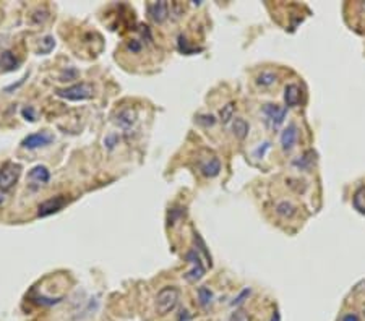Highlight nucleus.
<instances>
[{"instance_id": "1", "label": "nucleus", "mask_w": 365, "mask_h": 321, "mask_svg": "<svg viewBox=\"0 0 365 321\" xmlns=\"http://www.w3.org/2000/svg\"><path fill=\"white\" fill-rule=\"evenodd\" d=\"M179 300H180V290L176 286L162 287L156 295V311L161 316H166L177 308Z\"/></svg>"}, {"instance_id": "2", "label": "nucleus", "mask_w": 365, "mask_h": 321, "mask_svg": "<svg viewBox=\"0 0 365 321\" xmlns=\"http://www.w3.org/2000/svg\"><path fill=\"white\" fill-rule=\"evenodd\" d=\"M94 93V88L91 86L89 83H77V85H71L68 88H63V89H57L56 94L62 99H67V101H73V103H78V101H86L93 97Z\"/></svg>"}, {"instance_id": "3", "label": "nucleus", "mask_w": 365, "mask_h": 321, "mask_svg": "<svg viewBox=\"0 0 365 321\" xmlns=\"http://www.w3.org/2000/svg\"><path fill=\"white\" fill-rule=\"evenodd\" d=\"M21 176V166L15 162H7L5 166L0 169V190L10 191L15 183L18 182Z\"/></svg>"}, {"instance_id": "4", "label": "nucleus", "mask_w": 365, "mask_h": 321, "mask_svg": "<svg viewBox=\"0 0 365 321\" xmlns=\"http://www.w3.org/2000/svg\"><path fill=\"white\" fill-rule=\"evenodd\" d=\"M185 258H187V261L190 263L191 268L184 274V278H185L187 281H190V282L200 281V279L205 276V266H203V263H202V258H200L198 252H197V250H190V252L187 253Z\"/></svg>"}, {"instance_id": "5", "label": "nucleus", "mask_w": 365, "mask_h": 321, "mask_svg": "<svg viewBox=\"0 0 365 321\" xmlns=\"http://www.w3.org/2000/svg\"><path fill=\"white\" fill-rule=\"evenodd\" d=\"M263 114H264V120H266L270 128H278L282 122H284L286 114H287V107H279L276 104H266L263 107Z\"/></svg>"}, {"instance_id": "6", "label": "nucleus", "mask_w": 365, "mask_h": 321, "mask_svg": "<svg viewBox=\"0 0 365 321\" xmlns=\"http://www.w3.org/2000/svg\"><path fill=\"white\" fill-rule=\"evenodd\" d=\"M67 205V198L62 196V195H57V196H52L49 200L42 201V203L38 206V216L39 217H47V216H52L59 213L60 209H63V206Z\"/></svg>"}, {"instance_id": "7", "label": "nucleus", "mask_w": 365, "mask_h": 321, "mask_svg": "<svg viewBox=\"0 0 365 321\" xmlns=\"http://www.w3.org/2000/svg\"><path fill=\"white\" fill-rule=\"evenodd\" d=\"M54 141V135L49 132H36L28 135L26 138L21 141V146L26 150H38V148H44V146H49Z\"/></svg>"}, {"instance_id": "8", "label": "nucleus", "mask_w": 365, "mask_h": 321, "mask_svg": "<svg viewBox=\"0 0 365 321\" xmlns=\"http://www.w3.org/2000/svg\"><path fill=\"white\" fill-rule=\"evenodd\" d=\"M146 10H148L150 20H151L153 23H156V24H162V23L169 18V4L164 2V0L148 4Z\"/></svg>"}, {"instance_id": "9", "label": "nucleus", "mask_w": 365, "mask_h": 321, "mask_svg": "<svg viewBox=\"0 0 365 321\" xmlns=\"http://www.w3.org/2000/svg\"><path fill=\"white\" fill-rule=\"evenodd\" d=\"M136 118H138V115H136L135 109L124 107L122 111H118V114L115 117V122H117L118 127H122V128H125V130H129V128H132L136 124Z\"/></svg>"}, {"instance_id": "10", "label": "nucleus", "mask_w": 365, "mask_h": 321, "mask_svg": "<svg viewBox=\"0 0 365 321\" xmlns=\"http://www.w3.org/2000/svg\"><path fill=\"white\" fill-rule=\"evenodd\" d=\"M296 143H297V127L294 124H290L281 133V146L284 151H290Z\"/></svg>"}, {"instance_id": "11", "label": "nucleus", "mask_w": 365, "mask_h": 321, "mask_svg": "<svg viewBox=\"0 0 365 321\" xmlns=\"http://www.w3.org/2000/svg\"><path fill=\"white\" fill-rule=\"evenodd\" d=\"M200 172H202V176L209 179L219 176V172H221V161H219V158H216V156H213V158L206 159L202 166H200Z\"/></svg>"}, {"instance_id": "12", "label": "nucleus", "mask_w": 365, "mask_h": 321, "mask_svg": "<svg viewBox=\"0 0 365 321\" xmlns=\"http://www.w3.org/2000/svg\"><path fill=\"white\" fill-rule=\"evenodd\" d=\"M30 179L36 183H39V185H44V183L51 180V172L45 166H36L30 170Z\"/></svg>"}, {"instance_id": "13", "label": "nucleus", "mask_w": 365, "mask_h": 321, "mask_svg": "<svg viewBox=\"0 0 365 321\" xmlns=\"http://www.w3.org/2000/svg\"><path fill=\"white\" fill-rule=\"evenodd\" d=\"M18 65H20V62H18V59L10 51H5L0 54V68L4 71H13L18 68Z\"/></svg>"}, {"instance_id": "14", "label": "nucleus", "mask_w": 365, "mask_h": 321, "mask_svg": "<svg viewBox=\"0 0 365 321\" xmlns=\"http://www.w3.org/2000/svg\"><path fill=\"white\" fill-rule=\"evenodd\" d=\"M249 132H250V125L247 124V120H245V118H240V117L234 118V122H232V133L235 135V138H239V140L247 138Z\"/></svg>"}, {"instance_id": "15", "label": "nucleus", "mask_w": 365, "mask_h": 321, "mask_svg": "<svg viewBox=\"0 0 365 321\" xmlns=\"http://www.w3.org/2000/svg\"><path fill=\"white\" fill-rule=\"evenodd\" d=\"M284 99L287 107H294L299 104L300 101V89L297 85H287L286 86V93H284Z\"/></svg>"}, {"instance_id": "16", "label": "nucleus", "mask_w": 365, "mask_h": 321, "mask_svg": "<svg viewBox=\"0 0 365 321\" xmlns=\"http://www.w3.org/2000/svg\"><path fill=\"white\" fill-rule=\"evenodd\" d=\"M276 213L281 216V217H284V219H289L292 216H296L297 213V208L289 203V201H281V203L276 205Z\"/></svg>"}, {"instance_id": "17", "label": "nucleus", "mask_w": 365, "mask_h": 321, "mask_svg": "<svg viewBox=\"0 0 365 321\" xmlns=\"http://www.w3.org/2000/svg\"><path fill=\"white\" fill-rule=\"evenodd\" d=\"M257 83L260 86H264V88H268V86H273L276 83V75L273 71H268V70H264L261 71L260 75L257 77Z\"/></svg>"}, {"instance_id": "18", "label": "nucleus", "mask_w": 365, "mask_h": 321, "mask_svg": "<svg viewBox=\"0 0 365 321\" xmlns=\"http://www.w3.org/2000/svg\"><path fill=\"white\" fill-rule=\"evenodd\" d=\"M352 203H354L355 209L365 214V187H360L357 191H355L354 198H352Z\"/></svg>"}, {"instance_id": "19", "label": "nucleus", "mask_w": 365, "mask_h": 321, "mask_svg": "<svg viewBox=\"0 0 365 321\" xmlns=\"http://www.w3.org/2000/svg\"><path fill=\"white\" fill-rule=\"evenodd\" d=\"M313 159H315V153H313V151H307V153L302 156V158H300V159H296V161H294V166L300 167L302 170H307L310 166H312Z\"/></svg>"}, {"instance_id": "20", "label": "nucleus", "mask_w": 365, "mask_h": 321, "mask_svg": "<svg viewBox=\"0 0 365 321\" xmlns=\"http://www.w3.org/2000/svg\"><path fill=\"white\" fill-rule=\"evenodd\" d=\"M198 302H200V305L202 307H208L213 302V292L209 290L206 286L198 289Z\"/></svg>"}, {"instance_id": "21", "label": "nucleus", "mask_w": 365, "mask_h": 321, "mask_svg": "<svg viewBox=\"0 0 365 321\" xmlns=\"http://www.w3.org/2000/svg\"><path fill=\"white\" fill-rule=\"evenodd\" d=\"M234 112H235L234 103L226 104V106L221 109V122H223V124H229L232 118H234Z\"/></svg>"}, {"instance_id": "22", "label": "nucleus", "mask_w": 365, "mask_h": 321, "mask_svg": "<svg viewBox=\"0 0 365 321\" xmlns=\"http://www.w3.org/2000/svg\"><path fill=\"white\" fill-rule=\"evenodd\" d=\"M195 235V243H197V249L202 252L203 255H205V258H206V261H208V264L211 266V255H209V252H208V249H206V243L203 242V238L200 237V234L198 232H195L193 234Z\"/></svg>"}, {"instance_id": "23", "label": "nucleus", "mask_w": 365, "mask_h": 321, "mask_svg": "<svg viewBox=\"0 0 365 321\" xmlns=\"http://www.w3.org/2000/svg\"><path fill=\"white\" fill-rule=\"evenodd\" d=\"M54 45H56V41H54L52 36H45V38L41 41V47H39V54H49Z\"/></svg>"}, {"instance_id": "24", "label": "nucleus", "mask_w": 365, "mask_h": 321, "mask_svg": "<svg viewBox=\"0 0 365 321\" xmlns=\"http://www.w3.org/2000/svg\"><path fill=\"white\" fill-rule=\"evenodd\" d=\"M184 214H185V208H172L169 211V224L174 226Z\"/></svg>"}, {"instance_id": "25", "label": "nucleus", "mask_w": 365, "mask_h": 321, "mask_svg": "<svg viewBox=\"0 0 365 321\" xmlns=\"http://www.w3.org/2000/svg\"><path fill=\"white\" fill-rule=\"evenodd\" d=\"M47 18H49V12L47 10H38V12H34L31 15V21L34 24H42L45 20H47Z\"/></svg>"}, {"instance_id": "26", "label": "nucleus", "mask_w": 365, "mask_h": 321, "mask_svg": "<svg viewBox=\"0 0 365 321\" xmlns=\"http://www.w3.org/2000/svg\"><path fill=\"white\" fill-rule=\"evenodd\" d=\"M179 51H180V52H184V54H187V56H190V54L197 52L198 49L190 47L188 42H187V39L184 38V36H179Z\"/></svg>"}, {"instance_id": "27", "label": "nucleus", "mask_w": 365, "mask_h": 321, "mask_svg": "<svg viewBox=\"0 0 365 321\" xmlns=\"http://www.w3.org/2000/svg\"><path fill=\"white\" fill-rule=\"evenodd\" d=\"M197 122H198L200 125H203V127H213V125L216 124V118H214V115H211V114H203V115H198V117H197Z\"/></svg>"}, {"instance_id": "28", "label": "nucleus", "mask_w": 365, "mask_h": 321, "mask_svg": "<svg viewBox=\"0 0 365 321\" xmlns=\"http://www.w3.org/2000/svg\"><path fill=\"white\" fill-rule=\"evenodd\" d=\"M229 321H250V316H249V313L244 308H239V310H235L234 313L231 315Z\"/></svg>"}, {"instance_id": "29", "label": "nucleus", "mask_w": 365, "mask_h": 321, "mask_svg": "<svg viewBox=\"0 0 365 321\" xmlns=\"http://www.w3.org/2000/svg\"><path fill=\"white\" fill-rule=\"evenodd\" d=\"M21 114H23V117L26 118V120H30V122H34V120H36V112H34V109H33L31 106L25 107L23 111H21Z\"/></svg>"}, {"instance_id": "30", "label": "nucleus", "mask_w": 365, "mask_h": 321, "mask_svg": "<svg viewBox=\"0 0 365 321\" xmlns=\"http://www.w3.org/2000/svg\"><path fill=\"white\" fill-rule=\"evenodd\" d=\"M249 295H250V289H244V290L239 293V297H237V299L232 302V305H240L242 302H244V299H245V297H249Z\"/></svg>"}, {"instance_id": "31", "label": "nucleus", "mask_w": 365, "mask_h": 321, "mask_svg": "<svg viewBox=\"0 0 365 321\" xmlns=\"http://www.w3.org/2000/svg\"><path fill=\"white\" fill-rule=\"evenodd\" d=\"M77 75H78V71L71 68V70H70V73H67V71H65V73H63V75L60 77V81H68L67 78H71V80H75V78H77Z\"/></svg>"}, {"instance_id": "32", "label": "nucleus", "mask_w": 365, "mask_h": 321, "mask_svg": "<svg viewBox=\"0 0 365 321\" xmlns=\"http://www.w3.org/2000/svg\"><path fill=\"white\" fill-rule=\"evenodd\" d=\"M270 146H271V144H270L268 141L263 144V148H261V146H260V148H258L257 151H255V154H257V158H263V156H264V153H266V151L270 150Z\"/></svg>"}, {"instance_id": "33", "label": "nucleus", "mask_w": 365, "mask_h": 321, "mask_svg": "<svg viewBox=\"0 0 365 321\" xmlns=\"http://www.w3.org/2000/svg\"><path fill=\"white\" fill-rule=\"evenodd\" d=\"M129 49L130 51H133V52H138L140 49H141V44L138 42V41H132V42H129Z\"/></svg>"}, {"instance_id": "34", "label": "nucleus", "mask_w": 365, "mask_h": 321, "mask_svg": "<svg viewBox=\"0 0 365 321\" xmlns=\"http://www.w3.org/2000/svg\"><path fill=\"white\" fill-rule=\"evenodd\" d=\"M117 136L115 135H111V136H109V138L106 140V144H107V148H114V146H115V143H117Z\"/></svg>"}, {"instance_id": "35", "label": "nucleus", "mask_w": 365, "mask_h": 321, "mask_svg": "<svg viewBox=\"0 0 365 321\" xmlns=\"http://www.w3.org/2000/svg\"><path fill=\"white\" fill-rule=\"evenodd\" d=\"M343 321H359V318H357V315H355V313H349V315H346L343 318Z\"/></svg>"}, {"instance_id": "36", "label": "nucleus", "mask_w": 365, "mask_h": 321, "mask_svg": "<svg viewBox=\"0 0 365 321\" xmlns=\"http://www.w3.org/2000/svg\"><path fill=\"white\" fill-rule=\"evenodd\" d=\"M271 321H281V316H279L278 311H275V313H273V316H271Z\"/></svg>"}, {"instance_id": "37", "label": "nucleus", "mask_w": 365, "mask_h": 321, "mask_svg": "<svg viewBox=\"0 0 365 321\" xmlns=\"http://www.w3.org/2000/svg\"><path fill=\"white\" fill-rule=\"evenodd\" d=\"M2 201H4V195H0V205H2Z\"/></svg>"}]
</instances>
